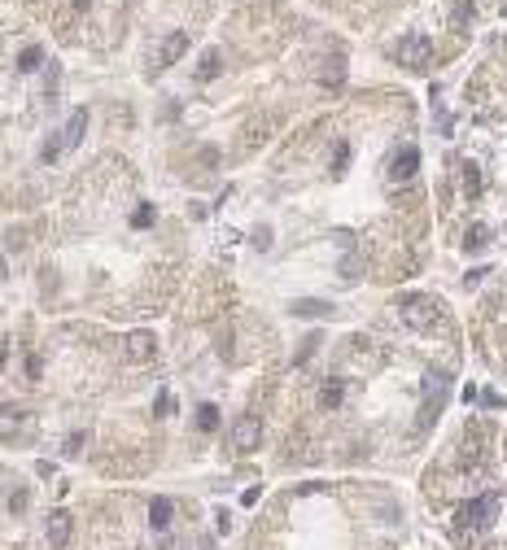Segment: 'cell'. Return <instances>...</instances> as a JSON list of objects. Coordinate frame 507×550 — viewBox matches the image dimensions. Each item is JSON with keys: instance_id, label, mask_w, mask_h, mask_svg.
Wrapping results in <instances>:
<instances>
[{"instance_id": "obj_1", "label": "cell", "mask_w": 507, "mask_h": 550, "mask_svg": "<svg viewBox=\"0 0 507 550\" xmlns=\"http://www.w3.org/2000/svg\"><path fill=\"white\" fill-rule=\"evenodd\" d=\"M446 393H451V376L446 371H428L424 376V397H420V420H416V429H433V420L442 415V406H446Z\"/></svg>"}, {"instance_id": "obj_2", "label": "cell", "mask_w": 507, "mask_h": 550, "mask_svg": "<svg viewBox=\"0 0 507 550\" xmlns=\"http://www.w3.org/2000/svg\"><path fill=\"white\" fill-rule=\"evenodd\" d=\"M394 57H398L403 66H411V71H428V62H433V39H428V36H407V39H398Z\"/></svg>"}, {"instance_id": "obj_3", "label": "cell", "mask_w": 507, "mask_h": 550, "mask_svg": "<svg viewBox=\"0 0 507 550\" xmlns=\"http://www.w3.org/2000/svg\"><path fill=\"white\" fill-rule=\"evenodd\" d=\"M84 131H87V110H75L71 114V122H66V131H62V140H53V145H44V162H53V157H62L66 149H75L79 140H84Z\"/></svg>"}, {"instance_id": "obj_4", "label": "cell", "mask_w": 507, "mask_h": 550, "mask_svg": "<svg viewBox=\"0 0 507 550\" xmlns=\"http://www.w3.org/2000/svg\"><path fill=\"white\" fill-rule=\"evenodd\" d=\"M437 311L442 306L433 297H403V323H411V328H428Z\"/></svg>"}, {"instance_id": "obj_5", "label": "cell", "mask_w": 507, "mask_h": 550, "mask_svg": "<svg viewBox=\"0 0 507 550\" xmlns=\"http://www.w3.org/2000/svg\"><path fill=\"white\" fill-rule=\"evenodd\" d=\"M258 437H262V424H258V415H245L237 429H232V446L241 450V454H250L258 450Z\"/></svg>"}, {"instance_id": "obj_6", "label": "cell", "mask_w": 507, "mask_h": 550, "mask_svg": "<svg viewBox=\"0 0 507 550\" xmlns=\"http://www.w3.org/2000/svg\"><path fill=\"white\" fill-rule=\"evenodd\" d=\"M44 533H48V550H66V542H71V515L66 511H53Z\"/></svg>"}, {"instance_id": "obj_7", "label": "cell", "mask_w": 507, "mask_h": 550, "mask_svg": "<svg viewBox=\"0 0 507 550\" xmlns=\"http://www.w3.org/2000/svg\"><path fill=\"white\" fill-rule=\"evenodd\" d=\"M188 48V31H170L167 44L158 48V62H154V71H167L170 62H179V53Z\"/></svg>"}, {"instance_id": "obj_8", "label": "cell", "mask_w": 507, "mask_h": 550, "mask_svg": "<svg viewBox=\"0 0 507 550\" xmlns=\"http://www.w3.org/2000/svg\"><path fill=\"white\" fill-rule=\"evenodd\" d=\"M416 171H420V149H411V145H407L403 154L394 157V179H403V184H407Z\"/></svg>"}, {"instance_id": "obj_9", "label": "cell", "mask_w": 507, "mask_h": 550, "mask_svg": "<svg viewBox=\"0 0 507 550\" xmlns=\"http://www.w3.org/2000/svg\"><path fill=\"white\" fill-rule=\"evenodd\" d=\"M127 358H131V362L154 358V332H131V337H127Z\"/></svg>"}, {"instance_id": "obj_10", "label": "cell", "mask_w": 507, "mask_h": 550, "mask_svg": "<svg viewBox=\"0 0 507 550\" xmlns=\"http://www.w3.org/2000/svg\"><path fill=\"white\" fill-rule=\"evenodd\" d=\"M167 524H170V498H154L149 503V529L154 533H167Z\"/></svg>"}, {"instance_id": "obj_11", "label": "cell", "mask_w": 507, "mask_h": 550, "mask_svg": "<svg viewBox=\"0 0 507 550\" xmlns=\"http://www.w3.org/2000/svg\"><path fill=\"white\" fill-rule=\"evenodd\" d=\"M460 188H464V196L481 193V171H477L472 162H464V166H460Z\"/></svg>"}, {"instance_id": "obj_12", "label": "cell", "mask_w": 507, "mask_h": 550, "mask_svg": "<svg viewBox=\"0 0 507 550\" xmlns=\"http://www.w3.org/2000/svg\"><path fill=\"white\" fill-rule=\"evenodd\" d=\"M219 62H223V57H219V48H211V53L202 57V66H197V79H202V83H211V79L219 75V71H223Z\"/></svg>"}, {"instance_id": "obj_13", "label": "cell", "mask_w": 507, "mask_h": 550, "mask_svg": "<svg viewBox=\"0 0 507 550\" xmlns=\"http://www.w3.org/2000/svg\"><path fill=\"white\" fill-rule=\"evenodd\" d=\"M197 429H202V432H214V429H219V411H214L211 402L197 411Z\"/></svg>"}, {"instance_id": "obj_14", "label": "cell", "mask_w": 507, "mask_h": 550, "mask_svg": "<svg viewBox=\"0 0 507 550\" xmlns=\"http://www.w3.org/2000/svg\"><path fill=\"white\" fill-rule=\"evenodd\" d=\"M464 245H468V249H486V245H490V228H486V223H477V228L468 232Z\"/></svg>"}, {"instance_id": "obj_15", "label": "cell", "mask_w": 507, "mask_h": 550, "mask_svg": "<svg viewBox=\"0 0 507 550\" xmlns=\"http://www.w3.org/2000/svg\"><path fill=\"white\" fill-rule=\"evenodd\" d=\"M333 306H324V302H294V314H306V319H315V314H328Z\"/></svg>"}, {"instance_id": "obj_16", "label": "cell", "mask_w": 507, "mask_h": 550, "mask_svg": "<svg viewBox=\"0 0 507 550\" xmlns=\"http://www.w3.org/2000/svg\"><path fill=\"white\" fill-rule=\"evenodd\" d=\"M154 219H158V210H154V205H140V210L131 214V228H149Z\"/></svg>"}, {"instance_id": "obj_17", "label": "cell", "mask_w": 507, "mask_h": 550, "mask_svg": "<svg viewBox=\"0 0 507 550\" xmlns=\"http://www.w3.org/2000/svg\"><path fill=\"white\" fill-rule=\"evenodd\" d=\"M40 48H22V57H18V71H36V66H40Z\"/></svg>"}, {"instance_id": "obj_18", "label": "cell", "mask_w": 507, "mask_h": 550, "mask_svg": "<svg viewBox=\"0 0 507 550\" xmlns=\"http://www.w3.org/2000/svg\"><path fill=\"white\" fill-rule=\"evenodd\" d=\"M345 166H350V145H337V157H333V171H345Z\"/></svg>"}, {"instance_id": "obj_19", "label": "cell", "mask_w": 507, "mask_h": 550, "mask_svg": "<svg viewBox=\"0 0 507 550\" xmlns=\"http://www.w3.org/2000/svg\"><path fill=\"white\" fill-rule=\"evenodd\" d=\"M84 432H75V437H71V441H66V454H79V450H84Z\"/></svg>"}, {"instance_id": "obj_20", "label": "cell", "mask_w": 507, "mask_h": 550, "mask_svg": "<svg viewBox=\"0 0 507 550\" xmlns=\"http://www.w3.org/2000/svg\"><path fill=\"white\" fill-rule=\"evenodd\" d=\"M158 411H162V415H170V393L167 389L158 393Z\"/></svg>"}, {"instance_id": "obj_21", "label": "cell", "mask_w": 507, "mask_h": 550, "mask_svg": "<svg viewBox=\"0 0 507 550\" xmlns=\"http://www.w3.org/2000/svg\"><path fill=\"white\" fill-rule=\"evenodd\" d=\"M87 4H92V0H75V9H87Z\"/></svg>"}]
</instances>
